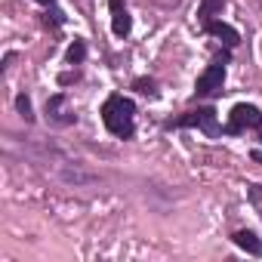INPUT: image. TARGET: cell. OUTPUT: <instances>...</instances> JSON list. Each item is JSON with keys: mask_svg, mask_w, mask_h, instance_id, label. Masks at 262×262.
<instances>
[{"mask_svg": "<svg viewBox=\"0 0 262 262\" xmlns=\"http://www.w3.org/2000/svg\"><path fill=\"white\" fill-rule=\"evenodd\" d=\"M102 123H105V129L111 136L129 139L136 133V102L120 96V93H111L102 102Z\"/></svg>", "mask_w": 262, "mask_h": 262, "instance_id": "1", "label": "cell"}, {"mask_svg": "<svg viewBox=\"0 0 262 262\" xmlns=\"http://www.w3.org/2000/svg\"><path fill=\"white\" fill-rule=\"evenodd\" d=\"M222 7H225V0H201V7H198V19H201V25H204L207 19H213L216 13H222Z\"/></svg>", "mask_w": 262, "mask_h": 262, "instance_id": "10", "label": "cell"}, {"mask_svg": "<svg viewBox=\"0 0 262 262\" xmlns=\"http://www.w3.org/2000/svg\"><path fill=\"white\" fill-rule=\"evenodd\" d=\"M108 10H111V31L114 37H126L133 31V19H129V10L123 0H108Z\"/></svg>", "mask_w": 262, "mask_h": 262, "instance_id": "6", "label": "cell"}, {"mask_svg": "<svg viewBox=\"0 0 262 262\" xmlns=\"http://www.w3.org/2000/svg\"><path fill=\"white\" fill-rule=\"evenodd\" d=\"M59 176H62V182H68V185H93V182H99L96 173H83L80 167H65V170H59Z\"/></svg>", "mask_w": 262, "mask_h": 262, "instance_id": "9", "label": "cell"}, {"mask_svg": "<svg viewBox=\"0 0 262 262\" xmlns=\"http://www.w3.org/2000/svg\"><path fill=\"white\" fill-rule=\"evenodd\" d=\"M201 28H204L207 34H213V37H219V40H222V43H225L228 50L241 43V34H237V31H234L231 25H225V22H216V19H207V22H204Z\"/></svg>", "mask_w": 262, "mask_h": 262, "instance_id": "7", "label": "cell"}, {"mask_svg": "<svg viewBox=\"0 0 262 262\" xmlns=\"http://www.w3.org/2000/svg\"><path fill=\"white\" fill-rule=\"evenodd\" d=\"M77 80V71H65V74H59V83L62 86H68V83H74Z\"/></svg>", "mask_w": 262, "mask_h": 262, "instance_id": "15", "label": "cell"}, {"mask_svg": "<svg viewBox=\"0 0 262 262\" xmlns=\"http://www.w3.org/2000/svg\"><path fill=\"white\" fill-rule=\"evenodd\" d=\"M253 161H256V164H262V151H253Z\"/></svg>", "mask_w": 262, "mask_h": 262, "instance_id": "16", "label": "cell"}, {"mask_svg": "<svg viewBox=\"0 0 262 262\" xmlns=\"http://www.w3.org/2000/svg\"><path fill=\"white\" fill-rule=\"evenodd\" d=\"M37 4H43V7H53V4H56V0H37Z\"/></svg>", "mask_w": 262, "mask_h": 262, "instance_id": "17", "label": "cell"}, {"mask_svg": "<svg viewBox=\"0 0 262 262\" xmlns=\"http://www.w3.org/2000/svg\"><path fill=\"white\" fill-rule=\"evenodd\" d=\"M247 201L256 207V213L262 216V185H247Z\"/></svg>", "mask_w": 262, "mask_h": 262, "instance_id": "14", "label": "cell"}, {"mask_svg": "<svg viewBox=\"0 0 262 262\" xmlns=\"http://www.w3.org/2000/svg\"><path fill=\"white\" fill-rule=\"evenodd\" d=\"M244 129H262V111L256 105H234L231 114H228V126H225V133L228 136H241Z\"/></svg>", "mask_w": 262, "mask_h": 262, "instance_id": "3", "label": "cell"}, {"mask_svg": "<svg viewBox=\"0 0 262 262\" xmlns=\"http://www.w3.org/2000/svg\"><path fill=\"white\" fill-rule=\"evenodd\" d=\"M188 129V126H194V129H201V133H207L210 139H216L222 129H219V120H216V111L207 105V108H194V111H185V114H179L176 120H167V129Z\"/></svg>", "mask_w": 262, "mask_h": 262, "instance_id": "2", "label": "cell"}, {"mask_svg": "<svg viewBox=\"0 0 262 262\" xmlns=\"http://www.w3.org/2000/svg\"><path fill=\"white\" fill-rule=\"evenodd\" d=\"M222 86H225V62L213 59V65H207V71L194 83V99H213L222 93Z\"/></svg>", "mask_w": 262, "mask_h": 262, "instance_id": "4", "label": "cell"}, {"mask_svg": "<svg viewBox=\"0 0 262 262\" xmlns=\"http://www.w3.org/2000/svg\"><path fill=\"white\" fill-rule=\"evenodd\" d=\"M47 120L53 126H71V123H77V114L68 108V96L65 93H56V96L47 99Z\"/></svg>", "mask_w": 262, "mask_h": 262, "instance_id": "5", "label": "cell"}, {"mask_svg": "<svg viewBox=\"0 0 262 262\" xmlns=\"http://www.w3.org/2000/svg\"><path fill=\"white\" fill-rule=\"evenodd\" d=\"M83 59H86V43H83L80 37H74V43H71L68 53H65V62H68V65H80Z\"/></svg>", "mask_w": 262, "mask_h": 262, "instance_id": "11", "label": "cell"}, {"mask_svg": "<svg viewBox=\"0 0 262 262\" xmlns=\"http://www.w3.org/2000/svg\"><path fill=\"white\" fill-rule=\"evenodd\" d=\"M231 241H234V247H241V250H247L250 256H262V241L250 231V228H241V231H234L231 234Z\"/></svg>", "mask_w": 262, "mask_h": 262, "instance_id": "8", "label": "cell"}, {"mask_svg": "<svg viewBox=\"0 0 262 262\" xmlns=\"http://www.w3.org/2000/svg\"><path fill=\"white\" fill-rule=\"evenodd\" d=\"M133 90H136V93H142V96H148V99H155V96H158V83H155L151 77H136V80H133Z\"/></svg>", "mask_w": 262, "mask_h": 262, "instance_id": "13", "label": "cell"}, {"mask_svg": "<svg viewBox=\"0 0 262 262\" xmlns=\"http://www.w3.org/2000/svg\"><path fill=\"white\" fill-rule=\"evenodd\" d=\"M16 111H19V117H22L25 123H34V108H31V99H28L25 93L16 96Z\"/></svg>", "mask_w": 262, "mask_h": 262, "instance_id": "12", "label": "cell"}]
</instances>
